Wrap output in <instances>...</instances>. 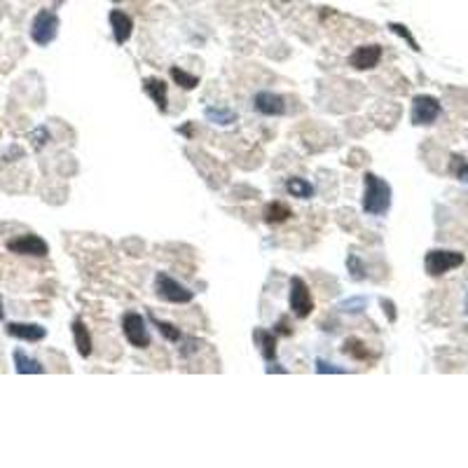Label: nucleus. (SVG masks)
<instances>
[{
  "mask_svg": "<svg viewBox=\"0 0 468 468\" xmlns=\"http://www.w3.org/2000/svg\"><path fill=\"white\" fill-rule=\"evenodd\" d=\"M391 209V186L375 173H365L363 211L367 216H384Z\"/></svg>",
  "mask_w": 468,
  "mask_h": 468,
  "instance_id": "nucleus-1",
  "label": "nucleus"
},
{
  "mask_svg": "<svg viewBox=\"0 0 468 468\" xmlns=\"http://www.w3.org/2000/svg\"><path fill=\"white\" fill-rule=\"evenodd\" d=\"M155 293L159 300L164 302H173V304H188L193 302L195 293L190 288H186L183 283H178L173 276H169L164 272H159L155 276Z\"/></svg>",
  "mask_w": 468,
  "mask_h": 468,
  "instance_id": "nucleus-2",
  "label": "nucleus"
},
{
  "mask_svg": "<svg viewBox=\"0 0 468 468\" xmlns=\"http://www.w3.org/2000/svg\"><path fill=\"white\" fill-rule=\"evenodd\" d=\"M57 33H59V17L52 10H40L33 17V21H30V38L40 47L55 42Z\"/></svg>",
  "mask_w": 468,
  "mask_h": 468,
  "instance_id": "nucleus-3",
  "label": "nucleus"
},
{
  "mask_svg": "<svg viewBox=\"0 0 468 468\" xmlns=\"http://www.w3.org/2000/svg\"><path fill=\"white\" fill-rule=\"evenodd\" d=\"M462 265H464V253L457 251H428L424 260L426 272L431 276H443Z\"/></svg>",
  "mask_w": 468,
  "mask_h": 468,
  "instance_id": "nucleus-4",
  "label": "nucleus"
},
{
  "mask_svg": "<svg viewBox=\"0 0 468 468\" xmlns=\"http://www.w3.org/2000/svg\"><path fill=\"white\" fill-rule=\"evenodd\" d=\"M288 302H290V312H293L297 319H307L314 309L312 290L304 283V279H300V276H293V279H290Z\"/></svg>",
  "mask_w": 468,
  "mask_h": 468,
  "instance_id": "nucleus-5",
  "label": "nucleus"
},
{
  "mask_svg": "<svg viewBox=\"0 0 468 468\" xmlns=\"http://www.w3.org/2000/svg\"><path fill=\"white\" fill-rule=\"evenodd\" d=\"M122 333H125L127 342L132 344V347L136 349L150 347V333L141 314H136V312L125 314V316H122Z\"/></svg>",
  "mask_w": 468,
  "mask_h": 468,
  "instance_id": "nucleus-6",
  "label": "nucleus"
},
{
  "mask_svg": "<svg viewBox=\"0 0 468 468\" xmlns=\"http://www.w3.org/2000/svg\"><path fill=\"white\" fill-rule=\"evenodd\" d=\"M7 251L17 253V256H33V258H45L50 253L47 241L38 234H21L17 239L7 241Z\"/></svg>",
  "mask_w": 468,
  "mask_h": 468,
  "instance_id": "nucleus-7",
  "label": "nucleus"
},
{
  "mask_svg": "<svg viewBox=\"0 0 468 468\" xmlns=\"http://www.w3.org/2000/svg\"><path fill=\"white\" fill-rule=\"evenodd\" d=\"M438 115H440V103H438V98H433V96H426V94H421V96H414V101H412V113H410V120H412V125H433L435 120H438Z\"/></svg>",
  "mask_w": 468,
  "mask_h": 468,
  "instance_id": "nucleus-8",
  "label": "nucleus"
},
{
  "mask_svg": "<svg viewBox=\"0 0 468 468\" xmlns=\"http://www.w3.org/2000/svg\"><path fill=\"white\" fill-rule=\"evenodd\" d=\"M382 59V47L379 45H360L354 50V55L349 57V66L356 71H370L379 64Z\"/></svg>",
  "mask_w": 468,
  "mask_h": 468,
  "instance_id": "nucleus-9",
  "label": "nucleus"
},
{
  "mask_svg": "<svg viewBox=\"0 0 468 468\" xmlns=\"http://www.w3.org/2000/svg\"><path fill=\"white\" fill-rule=\"evenodd\" d=\"M5 331L10 337H17V340L24 342H42L47 337V331L40 324H7Z\"/></svg>",
  "mask_w": 468,
  "mask_h": 468,
  "instance_id": "nucleus-10",
  "label": "nucleus"
},
{
  "mask_svg": "<svg viewBox=\"0 0 468 468\" xmlns=\"http://www.w3.org/2000/svg\"><path fill=\"white\" fill-rule=\"evenodd\" d=\"M253 105H256L258 113L263 115H283L286 113V103L279 94L274 91H258L256 98H253Z\"/></svg>",
  "mask_w": 468,
  "mask_h": 468,
  "instance_id": "nucleus-11",
  "label": "nucleus"
},
{
  "mask_svg": "<svg viewBox=\"0 0 468 468\" xmlns=\"http://www.w3.org/2000/svg\"><path fill=\"white\" fill-rule=\"evenodd\" d=\"M110 28H113V38L118 45H125L129 38H132V30H134V21L129 17L127 12L122 10H113L110 12Z\"/></svg>",
  "mask_w": 468,
  "mask_h": 468,
  "instance_id": "nucleus-12",
  "label": "nucleus"
},
{
  "mask_svg": "<svg viewBox=\"0 0 468 468\" xmlns=\"http://www.w3.org/2000/svg\"><path fill=\"white\" fill-rule=\"evenodd\" d=\"M143 91L148 94L152 101H155V105L159 110H166V84L164 80H157V78H145L143 80Z\"/></svg>",
  "mask_w": 468,
  "mask_h": 468,
  "instance_id": "nucleus-13",
  "label": "nucleus"
},
{
  "mask_svg": "<svg viewBox=\"0 0 468 468\" xmlns=\"http://www.w3.org/2000/svg\"><path fill=\"white\" fill-rule=\"evenodd\" d=\"M253 340L258 342L260 354H263L265 360H274V358H276V335H274V333L258 328V331L253 333Z\"/></svg>",
  "mask_w": 468,
  "mask_h": 468,
  "instance_id": "nucleus-14",
  "label": "nucleus"
},
{
  "mask_svg": "<svg viewBox=\"0 0 468 468\" xmlns=\"http://www.w3.org/2000/svg\"><path fill=\"white\" fill-rule=\"evenodd\" d=\"M73 337H75V347H78V354L82 358H87L91 354V337H89L87 326H84V321H80V319L73 321Z\"/></svg>",
  "mask_w": 468,
  "mask_h": 468,
  "instance_id": "nucleus-15",
  "label": "nucleus"
},
{
  "mask_svg": "<svg viewBox=\"0 0 468 468\" xmlns=\"http://www.w3.org/2000/svg\"><path fill=\"white\" fill-rule=\"evenodd\" d=\"M14 367H17L19 375H40V372H45V367L38 363L35 358H28L21 349L14 351Z\"/></svg>",
  "mask_w": 468,
  "mask_h": 468,
  "instance_id": "nucleus-16",
  "label": "nucleus"
},
{
  "mask_svg": "<svg viewBox=\"0 0 468 468\" xmlns=\"http://www.w3.org/2000/svg\"><path fill=\"white\" fill-rule=\"evenodd\" d=\"M286 190L293 197H300V199H312L314 197V186L309 181H304V178H288L286 181Z\"/></svg>",
  "mask_w": 468,
  "mask_h": 468,
  "instance_id": "nucleus-17",
  "label": "nucleus"
},
{
  "mask_svg": "<svg viewBox=\"0 0 468 468\" xmlns=\"http://www.w3.org/2000/svg\"><path fill=\"white\" fill-rule=\"evenodd\" d=\"M290 216H293V213H290V209L283 202H272L265 206V220L267 222H283Z\"/></svg>",
  "mask_w": 468,
  "mask_h": 468,
  "instance_id": "nucleus-18",
  "label": "nucleus"
},
{
  "mask_svg": "<svg viewBox=\"0 0 468 468\" xmlns=\"http://www.w3.org/2000/svg\"><path fill=\"white\" fill-rule=\"evenodd\" d=\"M171 78H173V82L178 84V87H183V89H195L197 84H199L197 75H190V73L183 71V68H171Z\"/></svg>",
  "mask_w": 468,
  "mask_h": 468,
  "instance_id": "nucleus-19",
  "label": "nucleus"
},
{
  "mask_svg": "<svg viewBox=\"0 0 468 468\" xmlns=\"http://www.w3.org/2000/svg\"><path fill=\"white\" fill-rule=\"evenodd\" d=\"M206 118L211 122H216V125H232L236 120L234 110H225V108H206Z\"/></svg>",
  "mask_w": 468,
  "mask_h": 468,
  "instance_id": "nucleus-20",
  "label": "nucleus"
},
{
  "mask_svg": "<svg viewBox=\"0 0 468 468\" xmlns=\"http://www.w3.org/2000/svg\"><path fill=\"white\" fill-rule=\"evenodd\" d=\"M150 321H152V324H155V326L159 328V333H162L169 342H181V340H183L181 331H178V328H173L171 324H164V321H157L155 316H150Z\"/></svg>",
  "mask_w": 468,
  "mask_h": 468,
  "instance_id": "nucleus-21",
  "label": "nucleus"
},
{
  "mask_svg": "<svg viewBox=\"0 0 468 468\" xmlns=\"http://www.w3.org/2000/svg\"><path fill=\"white\" fill-rule=\"evenodd\" d=\"M344 354H351L356 358H367V351L363 349V344H360L358 340H347L344 342Z\"/></svg>",
  "mask_w": 468,
  "mask_h": 468,
  "instance_id": "nucleus-22",
  "label": "nucleus"
},
{
  "mask_svg": "<svg viewBox=\"0 0 468 468\" xmlns=\"http://www.w3.org/2000/svg\"><path fill=\"white\" fill-rule=\"evenodd\" d=\"M389 28L394 30V33H398V35H401V38H405V40L410 42V47H412V50H417V52H419V45H417V40H414V38H412V33H410V30L405 28L403 24H389Z\"/></svg>",
  "mask_w": 468,
  "mask_h": 468,
  "instance_id": "nucleus-23",
  "label": "nucleus"
},
{
  "mask_svg": "<svg viewBox=\"0 0 468 468\" xmlns=\"http://www.w3.org/2000/svg\"><path fill=\"white\" fill-rule=\"evenodd\" d=\"M30 141H33V148H35V150H40L42 145L50 141V134H47V129H45V127H38L35 132L30 134Z\"/></svg>",
  "mask_w": 468,
  "mask_h": 468,
  "instance_id": "nucleus-24",
  "label": "nucleus"
},
{
  "mask_svg": "<svg viewBox=\"0 0 468 468\" xmlns=\"http://www.w3.org/2000/svg\"><path fill=\"white\" fill-rule=\"evenodd\" d=\"M316 372H344V370H342V367H335L333 363L328 365L326 360L319 358V360H316Z\"/></svg>",
  "mask_w": 468,
  "mask_h": 468,
  "instance_id": "nucleus-25",
  "label": "nucleus"
},
{
  "mask_svg": "<svg viewBox=\"0 0 468 468\" xmlns=\"http://www.w3.org/2000/svg\"><path fill=\"white\" fill-rule=\"evenodd\" d=\"M347 265L351 267V270H354V276H356V279H360V276H363V267H360V263H358V260H356L354 256H351V258L347 260Z\"/></svg>",
  "mask_w": 468,
  "mask_h": 468,
  "instance_id": "nucleus-26",
  "label": "nucleus"
},
{
  "mask_svg": "<svg viewBox=\"0 0 468 468\" xmlns=\"http://www.w3.org/2000/svg\"><path fill=\"white\" fill-rule=\"evenodd\" d=\"M5 319V309H3V300H0V321Z\"/></svg>",
  "mask_w": 468,
  "mask_h": 468,
  "instance_id": "nucleus-27",
  "label": "nucleus"
},
{
  "mask_svg": "<svg viewBox=\"0 0 468 468\" xmlns=\"http://www.w3.org/2000/svg\"><path fill=\"white\" fill-rule=\"evenodd\" d=\"M466 309H468V297H466Z\"/></svg>",
  "mask_w": 468,
  "mask_h": 468,
  "instance_id": "nucleus-28",
  "label": "nucleus"
},
{
  "mask_svg": "<svg viewBox=\"0 0 468 468\" xmlns=\"http://www.w3.org/2000/svg\"><path fill=\"white\" fill-rule=\"evenodd\" d=\"M113 3H120V0H113Z\"/></svg>",
  "mask_w": 468,
  "mask_h": 468,
  "instance_id": "nucleus-29",
  "label": "nucleus"
}]
</instances>
